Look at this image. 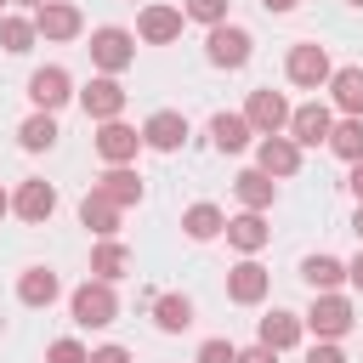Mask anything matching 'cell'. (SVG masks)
<instances>
[{
    "label": "cell",
    "instance_id": "obj_29",
    "mask_svg": "<svg viewBox=\"0 0 363 363\" xmlns=\"http://www.w3.org/2000/svg\"><path fill=\"white\" fill-rule=\"evenodd\" d=\"M301 278L312 284V295H318V289H340V284H346V261H340V255H306V261H301Z\"/></svg>",
    "mask_w": 363,
    "mask_h": 363
},
{
    "label": "cell",
    "instance_id": "obj_11",
    "mask_svg": "<svg viewBox=\"0 0 363 363\" xmlns=\"http://www.w3.org/2000/svg\"><path fill=\"white\" fill-rule=\"evenodd\" d=\"M267 289H272V272H267L255 255H244L238 267H227V301H233V306H261Z\"/></svg>",
    "mask_w": 363,
    "mask_h": 363
},
{
    "label": "cell",
    "instance_id": "obj_24",
    "mask_svg": "<svg viewBox=\"0 0 363 363\" xmlns=\"http://www.w3.org/2000/svg\"><path fill=\"white\" fill-rule=\"evenodd\" d=\"M329 102H335L340 113H357V119H363V68H357V62H346V68L329 74Z\"/></svg>",
    "mask_w": 363,
    "mask_h": 363
},
{
    "label": "cell",
    "instance_id": "obj_12",
    "mask_svg": "<svg viewBox=\"0 0 363 363\" xmlns=\"http://www.w3.org/2000/svg\"><path fill=\"white\" fill-rule=\"evenodd\" d=\"M125 96H130V91L119 85V74H96V79L79 91V108H85V119L102 125V119H119V113H125Z\"/></svg>",
    "mask_w": 363,
    "mask_h": 363
},
{
    "label": "cell",
    "instance_id": "obj_43",
    "mask_svg": "<svg viewBox=\"0 0 363 363\" xmlns=\"http://www.w3.org/2000/svg\"><path fill=\"white\" fill-rule=\"evenodd\" d=\"M346 6H352V11H363V0H346Z\"/></svg>",
    "mask_w": 363,
    "mask_h": 363
},
{
    "label": "cell",
    "instance_id": "obj_14",
    "mask_svg": "<svg viewBox=\"0 0 363 363\" xmlns=\"http://www.w3.org/2000/svg\"><path fill=\"white\" fill-rule=\"evenodd\" d=\"M182 23H187L182 6H142L136 40H142V45H170V40H182Z\"/></svg>",
    "mask_w": 363,
    "mask_h": 363
},
{
    "label": "cell",
    "instance_id": "obj_2",
    "mask_svg": "<svg viewBox=\"0 0 363 363\" xmlns=\"http://www.w3.org/2000/svg\"><path fill=\"white\" fill-rule=\"evenodd\" d=\"M301 318H306V329H312L318 340H340V335L357 323V312H352V301H346L340 289H318L312 306H306Z\"/></svg>",
    "mask_w": 363,
    "mask_h": 363
},
{
    "label": "cell",
    "instance_id": "obj_41",
    "mask_svg": "<svg viewBox=\"0 0 363 363\" xmlns=\"http://www.w3.org/2000/svg\"><path fill=\"white\" fill-rule=\"evenodd\" d=\"M352 233H357V244H363V204L352 210Z\"/></svg>",
    "mask_w": 363,
    "mask_h": 363
},
{
    "label": "cell",
    "instance_id": "obj_36",
    "mask_svg": "<svg viewBox=\"0 0 363 363\" xmlns=\"http://www.w3.org/2000/svg\"><path fill=\"white\" fill-rule=\"evenodd\" d=\"M91 363H136V357H130V346H113L108 340V346H91Z\"/></svg>",
    "mask_w": 363,
    "mask_h": 363
},
{
    "label": "cell",
    "instance_id": "obj_15",
    "mask_svg": "<svg viewBox=\"0 0 363 363\" xmlns=\"http://www.w3.org/2000/svg\"><path fill=\"white\" fill-rule=\"evenodd\" d=\"M329 130H335V108L329 102H301L295 113H289V136L301 142V147H329Z\"/></svg>",
    "mask_w": 363,
    "mask_h": 363
},
{
    "label": "cell",
    "instance_id": "obj_8",
    "mask_svg": "<svg viewBox=\"0 0 363 363\" xmlns=\"http://www.w3.org/2000/svg\"><path fill=\"white\" fill-rule=\"evenodd\" d=\"M142 147H147V142H142L136 125H125V119H102V125H96V159H102V164H136Z\"/></svg>",
    "mask_w": 363,
    "mask_h": 363
},
{
    "label": "cell",
    "instance_id": "obj_37",
    "mask_svg": "<svg viewBox=\"0 0 363 363\" xmlns=\"http://www.w3.org/2000/svg\"><path fill=\"white\" fill-rule=\"evenodd\" d=\"M238 363H278V352H272V346H261V340H255V346H250V352H238Z\"/></svg>",
    "mask_w": 363,
    "mask_h": 363
},
{
    "label": "cell",
    "instance_id": "obj_31",
    "mask_svg": "<svg viewBox=\"0 0 363 363\" xmlns=\"http://www.w3.org/2000/svg\"><path fill=\"white\" fill-rule=\"evenodd\" d=\"M34 40H40V28H34V17H11V11L0 17V45H6L11 57H23V51H28Z\"/></svg>",
    "mask_w": 363,
    "mask_h": 363
},
{
    "label": "cell",
    "instance_id": "obj_26",
    "mask_svg": "<svg viewBox=\"0 0 363 363\" xmlns=\"http://www.w3.org/2000/svg\"><path fill=\"white\" fill-rule=\"evenodd\" d=\"M17 147H23V153H45V147H57V113L34 108V113L17 125Z\"/></svg>",
    "mask_w": 363,
    "mask_h": 363
},
{
    "label": "cell",
    "instance_id": "obj_45",
    "mask_svg": "<svg viewBox=\"0 0 363 363\" xmlns=\"http://www.w3.org/2000/svg\"><path fill=\"white\" fill-rule=\"evenodd\" d=\"M6 6H11V0H0V17H6Z\"/></svg>",
    "mask_w": 363,
    "mask_h": 363
},
{
    "label": "cell",
    "instance_id": "obj_20",
    "mask_svg": "<svg viewBox=\"0 0 363 363\" xmlns=\"http://www.w3.org/2000/svg\"><path fill=\"white\" fill-rule=\"evenodd\" d=\"M119 216H125V210H119L102 187H91V193L79 199V227L96 233V238H113V233H119Z\"/></svg>",
    "mask_w": 363,
    "mask_h": 363
},
{
    "label": "cell",
    "instance_id": "obj_21",
    "mask_svg": "<svg viewBox=\"0 0 363 363\" xmlns=\"http://www.w3.org/2000/svg\"><path fill=\"white\" fill-rule=\"evenodd\" d=\"M233 193H238V204H244V210H272L278 182H272L261 164H250V170H238V176H233Z\"/></svg>",
    "mask_w": 363,
    "mask_h": 363
},
{
    "label": "cell",
    "instance_id": "obj_18",
    "mask_svg": "<svg viewBox=\"0 0 363 363\" xmlns=\"http://www.w3.org/2000/svg\"><path fill=\"white\" fill-rule=\"evenodd\" d=\"M57 295H62V278H57L51 267H23V272H17V301H23L28 312H45Z\"/></svg>",
    "mask_w": 363,
    "mask_h": 363
},
{
    "label": "cell",
    "instance_id": "obj_10",
    "mask_svg": "<svg viewBox=\"0 0 363 363\" xmlns=\"http://www.w3.org/2000/svg\"><path fill=\"white\" fill-rule=\"evenodd\" d=\"M11 216H17V221H28V227H45V221L57 216V187H51V182H40V176L17 182V193H11Z\"/></svg>",
    "mask_w": 363,
    "mask_h": 363
},
{
    "label": "cell",
    "instance_id": "obj_7",
    "mask_svg": "<svg viewBox=\"0 0 363 363\" xmlns=\"http://www.w3.org/2000/svg\"><path fill=\"white\" fill-rule=\"evenodd\" d=\"M289 102H284V91H272V85H261V91H250V102H244V119H250V130L255 136H278V130H289Z\"/></svg>",
    "mask_w": 363,
    "mask_h": 363
},
{
    "label": "cell",
    "instance_id": "obj_44",
    "mask_svg": "<svg viewBox=\"0 0 363 363\" xmlns=\"http://www.w3.org/2000/svg\"><path fill=\"white\" fill-rule=\"evenodd\" d=\"M17 6H45V0H17Z\"/></svg>",
    "mask_w": 363,
    "mask_h": 363
},
{
    "label": "cell",
    "instance_id": "obj_9",
    "mask_svg": "<svg viewBox=\"0 0 363 363\" xmlns=\"http://www.w3.org/2000/svg\"><path fill=\"white\" fill-rule=\"evenodd\" d=\"M79 91H74V74L68 68H57V62H45V68H34L28 74V102L34 108H45V113H57L62 102H74Z\"/></svg>",
    "mask_w": 363,
    "mask_h": 363
},
{
    "label": "cell",
    "instance_id": "obj_6",
    "mask_svg": "<svg viewBox=\"0 0 363 363\" xmlns=\"http://www.w3.org/2000/svg\"><path fill=\"white\" fill-rule=\"evenodd\" d=\"M34 28H40V40L62 45V40H79L85 34V11L74 0H45V6H34Z\"/></svg>",
    "mask_w": 363,
    "mask_h": 363
},
{
    "label": "cell",
    "instance_id": "obj_30",
    "mask_svg": "<svg viewBox=\"0 0 363 363\" xmlns=\"http://www.w3.org/2000/svg\"><path fill=\"white\" fill-rule=\"evenodd\" d=\"M153 323H159L164 335H182V329L193 323V301H187V295H159V301H153Z\"/></svg>",
    "mask_w": 363,
    "mask_h": 363
},
{
    "label": "cell",
    "instance_id": "obj_39",
    "mask_svg": "<svg viewBox=\"0 0 363 363\" xmlns=\"http://www.w3.org/2000/svg\"><path fill=\"white\" fill-rule=\"evenodd\" d=\"M346 187H352V199H357V204H363V159H357V164H352V176H346Z\"/></svg>",
    "mask_w": 363,
    "mask_h": 363
},
{
    "label": "cell",
    "instance_id": "obj_13",
    "mask_svg": "<svg viewBox=\"0 0 363 363\" xmlns=\"http://www.w3.org/2000/svg\"><path fill=\"white\" fill-rule=\"evenodd\" d=\"M255 164H261L272 182H284V176L301 170V142H295L289 130H278V136H255Z\"/></svg>",
    "mask_w": 363,
    "mask_h": 363
},
{
    "label": "cell",
    "instance_id": "obj_25",
    "mask_svg": "<svg viewBox=\"0 0 363 363\" xmlns=\"http://www.w3.org/2000/svg\"><path fill=\"white\" fill-rule=\"evenodd\" d=\"M125 272H130V250H125L119 238H96V250H91V278L119 284Z\"/></svg>",
    "mask_w": 363,
    "mask_h": 363
},
{
    "label": "cell",
    "instance_id": "obj_1",
    "mask_svg": "<svg viewBox=\"0 0 363 363\" xmlns=\"http://www.w3.org/2000/svg\"><path fill=\"white\" fill-rule=\"evenodd\" d=\"M68 312H74V323H79V329H108V323L119 318V295H113V284L85 278V284L68 295Z\"/></svg>",
    "mask_w": 363,
    "mask_h": 363
},
{
    "label": "cell",
    "instance_id": "obj_33",
    "mask_svg": "<svg viewBox=\"0 0 363 363\" xmlns=\"http://www.w3.org/2000/svg\"><path fill=\"white\" fill-rule=\"evenodd\" d=\"M45 363H91V346H85V340H74V335H62V340H51V346H45Z\"/></svg>",
    "mask_w": 363,
    "mask_h": 363
},
{
    "label": "cell",
    "instance_id": "obj_34",
    "mask_svg": "<svg viewBox=\"0 0 363 363\" xmlns=\"http://www.w3.org/2000/svg\"><path fill=\"white\" fill-rule=\"evenodd\" d=\"M193 363H238V346L216 335V340H204V346H199V357H193Z\"/></svg>",
    "mask_w": 363,
    "mask_h": 363
},
{
    "label": "cell",
    "instance_id": "obj_4",
    "mask_svg": "<svg viewBox=\"0 0 363 363\" xmlns=\"http://www.w3.org/2000/svg\"><path fill=\"white\" fill-rule=\"evenodd\" d=\"M136 62V34L130 28H91V68L96 74H125Z\"/></svg>",
    "mask_w": 363,
    "mask_h": 363
},
{
    "label": "cell",
    "instance_id": "obj_35",
    "mask_svg": "<svg viewBox=\"0 0 363 363\" xmlns=\"http://www.w3.org/2000/svg\"><path fill=\"white\" fill-rule=\"evenodd\" d=\"M306 363H346V352H340V340H318L306 352Z\"/></svg>",
    "mask_w": 363,
    "mask_h": 363
},
{
    "label": "cell",
    "instance_id": "obj_40",
    "mask_svg": "<svg viewBox=\"0 0 363 363\" xmlns=\"http://www.w3.org/2000/svg\"><path fill=\"white\" fill-rule=\"evenodd\" d=\"M261 6H267V11H278V17H284V11H295V6H301V0H261Z\"/></svg>",
    "mask_w": 363,
    "mask_h": 363
},
{
    "label": "cell",
    "instance_id": "obj_38",
    "mask_svg": "<svg viewBox=\"0 0 363 363\" xmlns=\"http://www.w3.org/2000/svg\"><path fill=\"white\" fill-rule=\"evenodd\" d=\"M346 284H352V289H357V295H363V250H357V255H352V261H346Z\"/></svg>",
    "mask_w": 363,
    "mask_h": 363
},
{
    "label": "cell",
    "instance_id": "obj_3",
    "mask_svg": "<svg viewBox=\"0 0 363 363\" xmlns=\"http://www.w3.org/2000/svg\"><path fill=\"white\" fill-rule=\"evenodd\" d=\"M284 74H289V85H301V91H323L329 74H335V62H329V51H323L318 40H295L289 57H284Z\"/></svg>",
    "mask_w": 363,
    "mask_h": 363
},
{
    "label": "cell",
    "instance_id": "obj_5",
    "mask_svg": "<svg viewBox=\"0 0 363 363\" xmlns=\"http://www.w3.org/2000/svg\"><path fill=\"white\" fill-rule=\"evenodd\" d=\"M204 57H210L216 68H244V62L255 57V40H250V28H238V23H216V28L204 34Z\"/></svg>",
    "mask_w": 363,
    "mask_h": 363
},
{
    "label": "cell",
    "instance_id": "obj_27",
    "mask_svg": "<svg viewBox=\"0 0 363 363\" xmlns=\"http://www.w3.org/2000/svg\"><path fill=\"white\" fill-rule=\"evenodd\" d=\"M210 142H216L221 153H244V147L255 142V130H250L244 113H216V119H210Z\"/></svg>",
    "mask_w": 363,
    "mask_h": 363
},
{
    "label": "cell",
    "instance_id": "obj_17",
    "mask_svg": "<svg viewBox=\"0 0 363 363\" xmlns=\"http://www.w3.org/2000/svg\"><path fill=\"white\" fill-rule=\"evenodd\" d=\"M142 142H147L153 153H176V147L187 142V113H176V108H159V113H147V125H142Z\"/></svg>",
    "mask_w": 363,
    "mask_h": 363
},
{
    "label": "cell",
    "instance_id": "obj_16",
    "mask_svg": "<svg viewBox=\"0 0 363 363\" xmlns=\"http://www.w3.org/2000/svg\"><path fill=\"white\" fill-rule=\"evenodd\" d=\"M267 238H272L267 210H238V216H227V244H233L238 255H261Z\"/></svg>",
    "mask_w": 363,
    "mask_h": 363
},
{
    "label": "cell",
    "instance_id": "obj_22",
    "mask_svg": "<svg viewBox=\"0 0 363 363\" xmlns=\"http://www.w3.org/2000/svg\"><path fill=\"white\" fill-rule=\"evenodd\" d=\"M91 187H102V193H108V199H113L119 210H130V204H142V176H136L130 164H108V170H102V176H96Z\"/></svg>",
    "mask_w": 363,
    "mask_h": 363
},
{
    "label": "cell",
    "instance_id": "obj_28",
    "mask_svg": "<svg viewBox=\"0 0 363 363\" xmlns=\"http://www.w3.org/2000/svg\"><path fill=\"white\" fill-rule=\"evenodd\" d=\"M329 153L346 159V164L363 159V119H357V113H340V119H335V130H329Z\"/></svg>",
    "mask_w": 363,
    "mask_h": 363
},
{
    "label": "cell",
    "instance_id": "obj_19",
    "mask_svg": "<svg viewBox=\"0 0 363 363\" xmlns=\"http://www.w3.org/2000/svg\"><path fill=\"white\" fill-rule=\"evenodd\" d=\"M301 335H306V318H301V312H284V306H272V312L261 318V329H255V340H261V346H272V352L301 346Z\"/></svg>",
    "mask_w": 363,
    "mask_h": 363
},
{
    "label": "cell",
    "instance_id": "obj_32",
    "mask_svg": "<svg viewBox=\"0 0 363 363\" xmlns=\"http://www.w3.org/2000/svg\"><path fill=\"white\" fill-rule=\"evenodd\" d=\"M227 6H233V0H182V11H187V23H204V28H216V23H227Z\"/></svg>",
    "mask_w": 363,
    "mask_h": 363
},
{
    "label": "cell",
    "instance_id": "obj_42",
    "mask_svg": "<svg viewBox=\"0 0 363 363\" xmlns=\"http://www.w3.org/2000/svg\"><path fill=\"white\" fill-rule=\"evenodd\" d=\"M6 210H11V193H6V187H0V216H6Z\"/></svg>",
    "mask_w": 363,
    "mask_h": 363
},
{
    "label": "cell",
    "instance_id": "obj_23",
    "mask_svg": "<svg viewBox=\"0 0 363 363\" xmlns=\"http://www.w3.org/2000/svg\"><path fill=\"white\" fill-rule=\"evenodd\" d=\"M182 233H187L193 244H210V238H221V233H227V216H221V204H204V199H199V204H187V210H182Z\"/></svg>",
    "mask_w": 363,
    "mask_h": 363
}]
</instances>
